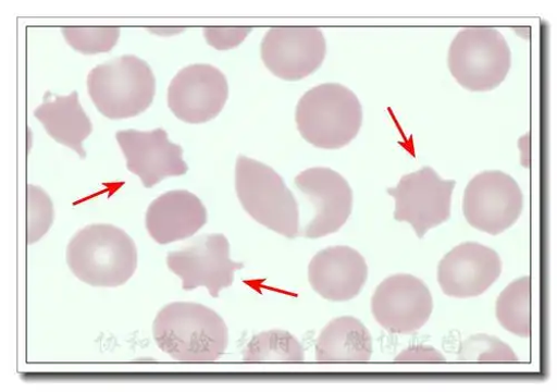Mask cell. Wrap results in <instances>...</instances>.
<instances>
[{"label":"cell","mask_w":557,"mask_h":392,"mask_svg":"<svg viewBox=\"0 0 557 392\" xmlns=\"http://www.w3.org/2000/svg\"><path fill=\"white\" fill-rule=\"evenodd\" d=\"M153 336L159 348L181 363L206 364L220 359L228 342L224 320L195 303H173L158 314Z\"/></svg>","instance_id":"obj_1"},{"label":"cell","mask_w":557,"mask_h":392,"mask_svg":"<svg viewBox=\"0 0 557 392\" xmlns=\"http://www.w3.org/2000/svg\"><path fill=\"white\" fill-rule=\"evenodd\" d=\"M66 261L82 282L96 287H117L135 273L137 250L132 237L122 229L91 224L73 236Z\"/></svg>","instance_id":"obj_2"},{"label":"cell","mask_w":557,"mask_h":392,"mask_svg":"<svg viewBox=\"0 0 557 392\" xmlns=\"http://www.w3.org/2000/svg\"><path fill=\"white\" fill-rule=\"evenodd\" d=\"M296 121L307 142L319 149L337 150L359 133L362 109L356 94L346 86L322 84L301 97Z\"/></svg>","instance_id":"obj_3"},{"label":"cell","mask_w":557,"mask_h":392,"mask_svg":"<svg viewBox=\"0 0 557 392\" xmlns=\"http://www.w3.org/2000/svg\"><path fill=\"white\" fill-rule=\"evenodd\" d=\"M87 88L92 103L106 118L123 120L150 108L156 95V77L148 63L124 56L91 70Z\"/></svg>","instance_id":"obj_4"},{"label":"cell","mask_w":557,"mask_h":392,"mask_svg":"<svg viewBox=\"0 0 557 392\" xmlns=\"http://www.w3.org/2000/svg\"><path fill=\"white\" fill-rule=\"evenodd\" d=\"M236 188L244 209L258 223L289 238L300 234L299 207L295 195L272 168L239 157Z\"/></svg>","instance_id":"obj_5"},{"label":"cell","mask_w":557,"mask_h":392,"mask_svg":"<svg viewBox=\"0 0 557 392\" xmlns=\"http://www.w3.org/2000/svg\"><path fill=\"white\" fill-rule=\"evenodd\" d=\"M448 68L463 88L488 91L506 78L510 70V49L497 29H461L449 47Z\"/></svg>","instance_id":"obj_6"},{"label":"cell","mask_w":557,"mask_h":392,"mask_svg":"<svg viewBox=\"0 0 557 392\" xmlns=\"http://www.w3.org/2000/svg\"><path fill=\"white\" fill-rule=\"evenodd\" d=\"M523 193L518 182L500 171L478 174L462 199V213L475 229L497 235L512 226L523 210Z\"/></svg>","instance_id":"obj_7"},{"label":"cell","mask_w":557,"mask_h":392,"mask_svg":"<svg viewBox=\"0 0 557 392\" xmlns=\"http://www.w3.org/2000/svg\"><path fill=\"white\" fill-rule=\"evenodd\" d=\"M455 185L454 180H443L430 167L404 175L396 187L388 188L396 203L395 220L408 222L418 237H424L450 218Z\"/></svg>","instance_id":"obj_8"},{"label":"cell","mask_w":557,"mask_h":392,"mask_svg":"<svg viewBox=\"0 0 557 392\" xmlns=\"http://www.w3.org/2000/svg\"><path fill=\"white\" fill-rule=\"evenodd\" d=\"M169 269L183 282V290L205 286L213 298L235 281V273L245 265L230 259V243L223 234H206L188 247L168 255Z\"/></svg>","instance_id":"obj_9"},{"label":"cell","mask_w":557,"mask_h":392,"mask_svg":"<svg viewBox=\"0 0 557 392\" xmlns=\"http://www.w3.org/2000/svg\"><path fill=\"white\" fill-rule=\"evenodd\" d=\"M371 311L387 331L411 334L430 320L433 313L432 293L421 279L395 274L376 289L371 299Z\"/></svg>","instance_id":"obj_10"},{"label":"cell","mask_w":557,"mask_h":392,"mask_svg":"<svg viewBox=\"0 0 557 392\" xmlns=\"http://www.w3.org/2000/svg\"><path fill=\"white\" fill-rule=\"evenodd\" d=\"M326 49V39L319 28L278 27L265 34L261 58L278 78L300 81L321 66Z\"/></svg>","instance_id":"obj_11"},{"label":"cell","mask_w":557,"mask_h":392,"mask_svg":"<svg viewBox=\"0 0 557 392\" xmlns=\"http://www.w3.org/2000/svg\"><path fill=\"white\" fill-rule=\"evenodd\" d=\"M228 95L223 73L208 64H196L180 71L169 86L168 103L183 122L201 124L215 119Z\"/></svg>","instance_id":"obj_12"},{"label":"cell","mask_w":557,"mask_h":392,"mask_svg":"<svg viewBox=\"0 0 557 392\" xmlns=\"http://www.w3.org/2000/svg\"><path fill=\"white\" fill-rule=\"evenodd\" d=\"M295 184L314 209L300 235L318 238L339 231L352 210V189L347 180L332 169L313 168L301 172Z\"/></svg>","instance_id":"obj_13"},{"label":"cell","mask_w":557,"mask_h":392,"mask_svg":"<svg viewBox=\"0 0 557 392\" xmlns=\"http://www.w3.org/2000/svg\"><path fill=\"white\" fill-rule=\"evenodd\" d=\"M502 273L498 254L476 242L457 245L438 266V282L453 298H474L488 290Z\"/></svg>","instance_id":"obj_14"},{"label":"cell","mask_w":557,"mask_h":392,"mask_svg":"<svg viewBox=\"0 0 557 392\" xmlns=\"http://www.w3.org/2000/svg\"><path fill=\"white\" fill-rule=\"evenodd\" d=\"M116 139L126 158L127 169L151 188L169 176L184 175L189 171L183 161L182 147L169 140L162 128L150 132L120 131Z\"/></svg>","instance_id":"obj_15"},{"label":"cell","mask_w":557,"mask_h":392,"mask_svg":"<svg viewBox=\"0 0 557 392\" xmlns=\"http://www.w3.org/2000/svg\"><path fill=\"white\" fill-rule=\"evenodd\" d=\"M308 275L322 298L348 302L359 296L368 279V266L358 252L338 245L318 253L309 265Z\"/></svg>","instance_id":"obj_16"},{"label":"cell","mask_w":557,"mask_h":392,"mask_svg":"<svg viewBox=\"0 0 557 392\" xmlns=\"http://www.w3.org/2000/svg\"><path fill=\"white\" fill-rule=\"evenodd\" d=\"M208 222V211L189 191H170L154 200L147 212V229L159 244H169L195 235Z\"/></svg>","instance_id":"obj_17"},{"label":"cell","mask_w":557,"mask_h":392,"mask_svg":"<svg viewBox=\"0 0 557 392\" xmlns=\"http://www.w3.org/2000/svg\"><path fill=\"white\" fill-rule=\"evenodd\" d=\"M34 115L51 137L70 147L81 158H86L83 142L90 135L92 127L79 103L77 91L69 96L46 93L42 105L35 110Z\"/></svg>","instance_id":"obj_18"},{"label":"cell","mask_w":557,"mask_h":392,"mask_svg":"<svg viewBox=\"0 0 557 392\" xmlns=\"http://www.w3.org/2000/svg\"><path fill=\"white\" fill-rule=\"evenodd\" d=\"M373 355V338L366 326L354 317H341L321 331L315 345V359L323 364L368 363Z\"/></svg>","instance_id":"obj_19"},{"label":"cell","mask_w":557,"mask_h":392,"mask_svg":"<svg viewBox=\"0 0 557 392\" xmlns=\"http://www.w3.org/2000/svg\"><path fill=\"white\" fill-rule=\"evenodd\" d=\"M531 301V278L524 277L508 284L496 303L500 326L519 336L529 338L532 332Z\"/></svg>","instance_id":"obj_20"},{"label":"cell","mask_w":557,"mask_h":392,"mask_svg":"<svg viewBox=\"0 0 557 392\" xmlns=\"http://www.w3.org/2000/svg\"><path fill=\"white\" fill-rule=\"evenodd\" d=\"M244 362L298 364L305 362V351L290 332L271 330L252 338L245 350Z\"/></svg>","instance_id":"obj_21"},{"label":"cell","mask_w":557,"mask_h":392,"mask_svg":"<svg viewBox=\"0 0 557 392\" xmlns=\"http://www.w3.org/2000/svg\"><path fill=\"white\" fill-rule=\"evenodd\" d=\"M458 360L479 364H512L519 358L505 342L488 334H476L462 341L458 351Z\"/></svg>","instance_id":"obj_22"},{"label":"cell","mask_w":557,"mask_h":392,"mask_svg":"<svg viewBox=\"0 0 557 392\" xmlns=\"http://www.w3.org/2000/svg\"><path fill=\"white\" fill-rule=\"evenodd\" d=\"M26 199V241L27 244H34L51 229L54 221V208L49 194L35 185L27 186Z\"/></svg>","instance_id":"obj_23"},{"label":"cell","mask_w":557,"mask_h":392,"mask_svg":"<svg viewBox=\"0 0 557 392\" xmlns=\"http://www.w3.org/2000/svg\"><path fill=\"white\" fill-rule=\"evenodd\" d=\"M66 41L77 52L90 56L110 52L120 37V28H64Z\"/></svg>","instance_id":"obj_24"},{"label":"cell","mask_w":557,"mask_h":392,"mask_svg":"<svg viewBox=\"0 0 557 392\" xmlns=\"http://www.w3.org/2000/svg\"><path fill=\"white\" fill-rule=\"evenodd\" d=\"M250 32L249 28H207L205 35L211 46L228 49L238 46Z\"/></svg>","instance_id":"obj_25"},{"label":"cell","mask_w":557,"mask_h":392,"mask_svg":"<svg viewBox=\"0 0 557 392\" xmlns=\"http://www.w3.org/2000/svg\"><path fill=\"white\" fill-rule=\"evenodd\" d=\"M397 363H445V357L433 347L414 346L403 352L395 359Z\"/></svg>","instance_id":"obj_26"}]
</instances>
